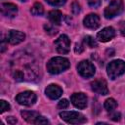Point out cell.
Masks as SVG:
<instances>
[{
    "label": "cell",
    "mask_w": 125,
    "mask_h": 125,
    "mask_svg": "<svg viewBox=\"0 0 125 125\" xmlns=\"http://www.w3.org/2000/svg\"><path fill=\"white\" fill-rule=\"evenodd\" d=\"M70 102L75 107L79 109H83L87 106V97L82 92L72 94L70 97Z\"/></svg>",
    "instance_id": "obj_9"
},
{
    "label": "cell",
    "mask_w": 125,
    "mask_h": 125,
    "mask_svg": "<svg viewBox=\"0 0 125 125\" xmlns=\"http://www.w3.org/2000/svg\"><path fill=\"white\" fill-rule=\"evenodd\" d=\"M83 23L87 28L96 29L100 26V17L96 14H89L84 18Z\"/></svg>",
    "instance_id": "obj_13"
},
{
    "label": "cell",
    "mask_w": 125,
    "mask_h": 125,
    "mask_svg": "<svg viewBox=\"0 0 125 125\" xmlns=\"http://www.w3.org/2000/svg\"><path fill=\"white\" fill-rule=\"evenodd\" d=\"M25 38V34L19 30H10L7 35V41L12 45H17L22 42Z\"/></svg>",
    "instance_id": "obj_11"
},
{
    "label": "cell",
    "mask_w": 125,
    "mask_h": 125,
    "mask_svg": "<svg viewBox=\"0 0 125 125\" xmlns=\"http://www.w3.org/2000/svg\"><path fill=\"white\" fill-rule=\"evenodd\" d=\"M55 46H56L58 53L65 55L70 50V40L67 37V35L62 34L58 39L55 40Z\"/></svg>",
    "instance_id": "obj_8"
},
{
    "label": "cell",
    "mask_w": 125,
    "mask_h": 125,
    "mask_svg": "<svg viewBox=\"0 0 125 125\" xmlns=\"http://www.w3.org/2000/svg\"><path fill=\"white\" fill-rule=\"evenodd\" d=\"M119 31H120V33L123 36H125V21L120 22V24H119Z\"/></svg>",
    "instance_id": "obj_29"
},
{
    "label": "cell",
    "mask_w": 125,
    "mask_h": 125,
    "mask_svg": "<svg viewBox=\"0 0 125 125\" xmlns=\"http://www.w3.org/2000/svg\"><path fill=\"white\" fill-rule=\"evenodd\" d=\"M1 13L7 18H15L18 14V7L13 3L1 4Z\"/></svg>",
    "instance_id": "obj_14"
},
{
    "label": "cell",
    "mask_w": 125,
    "mask_h": 125,
    "mask_svg": "<svg viewBox=\"0 0 125 125\" xmlns=\"http://www.w3.org/2000/svg\"><path fill=\"white\" fill-rule=\"evenodd\" d=\"M120 112H117V111H111V113L109 114V118L113 121H118L120 119Z\"/></svg>",
    "instance_id": "obj_24"
},
{
    "label": "cell",
    "mask_w": 125,
    "mask_h": 125,
    "mask_svg": "<svg viewBox=\"0 0 125 125\" xmlns=\"http://www.w3.org/2000/svg\"><path fill=\"white\" fill-rule=\"evenodd\" d=\"M74 51H75V53H78V54L82 53V52L84 51V47H83V45H82L81 43H76Z\"/></svg>",
    "instance_id": "obj_28"
},
{
    "label": "cell",
    "mask_w": 125,
    "mask_h": 125,
    "mask_svg": "<svg viewBox=\"0 0 125 125\" xmlns=\"http://www.w3.org/2000/svg\"><path fill=\"white\" fill-rule=\"evenodd\" d=\"M45 93H46V96L51 100H57L62 96V89L56 84H50L49 86H47Z\"/></svg>",
    "instance_id": "obj_15"
},
{
    "label": "cell",
    "mask_w": 125,
    "mask_h": 125,
    "mask_svg": "<svg viewBox=\"0 0 125 125\" xmlns=\"http://www.w3.org/2000/svg\"><path fill=\"white\" fill-rule=\"evenodd\" d=\"M68 105H69V102H68L66 99L61 100V101L59 102V104H58V107L61 108V109H64V108L68 107Z\"/></svg>",
    "instance_id": "obj_23"
},
{
    "label": "cell",
    "mask_w": 125,
    "mask_h": 125,
    "mask_svg": "<svg viewBox=\"0 0 125 125\" xmlns=\"http://www.w3.org/2000/svg\"><path fill=\"white\" fill-rule=\"evenodd\" d=\"M88 5L92 8H97L101 5V0H87Z\"/></svg>",
    "instance_id": "obj_26"
},
{
    "label": "cell",
    "mask_w": 125,
    "mask_h": 125,
    "mask_svg": "<svg viewBox=\"0 0 125 125\" xmlns=\"http://www.w3.org/2000/svg\"><path fill=\"white\" fill-rule=\"evenodd\" d=\"M83 41H84V43L86 44V46H88L89 48H95V47L98 46L97 41H96L92 36H89V35L85 36L84 39H83Z\"/></svg>",
    "instance_id": "obj_19"
},
{
    "label": "cell",
    "mask_w": 125,
    "mask_h": 125,
    "mask_svg": "<svg viewBox=\"0 0 125 125\" xmlns=\"http://www.w3.org/2000/svg\"><path fill=\"white\" fill-rule=\"evenodd\" d=\"M44 27H45V29H46V32H48V33L51 34V35L57 34V32H58V30H57L54 26H52V25H45Z\"/></svg>",
    "instance_id": "obj_25"
},
{
    "label": "cell",
    "mask_w": 125,
    "mask_h": 125,
    "mask_svg": "<svg viewBox=\"0 0 125 125\" xmlns=\"http://www.w3.org/2000/svg\"><path fill=\"white\" fill-rule=\"evenodd\" d=\"M124 10V3L122 0H112L104 10V17L106 19H112L119 16Z\"/></svg>",
    "instance_id": "obj_3"
},
{
    "label": "cell",
    "mask_w": 125,
    "mask_h": 125,
    "mask_svg": "<svg viewBox=\"0 0 125 125\" xmlns=\"http://www.w3.org/2000/svg\"><path fill=\"white\" fill-rule=\"evenodd\" d=\"M107 75L111 79H115L125 73V62L122 60H114L107 64Z\"/></svg>",
    "instance_id": "obj_2"
},
{
    "label": "cell",
    "mask_w": 125,
    "mask_h": 125,
    "mask_svg": "<svg viewBox=\"0 0 125 125\" xmlns=\"http://www.w3.org/2000/svg\"><path fill=\"white\" fill-rule=\"evenodd\" d=\"M36 94L32 91H24L21 92L20 94H18V96L16 97V101L21 104V105H25V106H30L32 104H35L36 102Z\"/></svg>",
    "instance_id": "obj_6"
},
{
    "label": "cell",
    "mask_w": 125,
    "mask_h": 125,
    "mask_svg": "<svg viewBox=\"0 0 125 125\" xmlns=\"http://www.w3.org/2000/svg\"><path fill=\"white\" fill-rule=\"evenodd\" d=\"M48 19L49 21L52 22V24H56V25H59L61 24L62 22V15L60 11L58 10H53V11H50L48 13Z\"/></svg>",
    "instance_id": "obj_16"
},
{
    "label": "cell",
    "mask_w": 125,
    "mask_h": 125,
    "mask_svg": "<svg viewBox=\"0 0 125 125\" xmlns=\"http://www.w3.org/2000/svg\"><path fill=\"white\" fill-rule=\"evenodd\" d=\"M20 1H22V2H24V1H27V0H20Z\"/></svg>",
    "instance_id": "obj_31"
},
{
    "label": "cell",
    "mask_w": 125,
    "mask_h": 125,
    "mask_svg": "<svg viewBox=\"0 0 125 125\" xmlns=\"http://www.w3.org/2000/svg\"><path fill=\"white\" fill-rule=\"evenodd\" d=\"M30 12L32 15L34 16H41L43 13H44V8H43V5L39 2H36L34 3V5L31 7L30 9Z\"/></svg>",
    "instance_id": "obj_17"
},
{
    "label": "cell",
    "mask_w": 125,
    "mask_h": 125,
    "mask_svg": "<svg viewBox=\"0 0 125 125\" xmlns=\"http://www.w3.org/2000/svg\"><path fill=\"white\" fill-rule=\"evenodd\" d=\"M60 117L70 124H82L87 121L86 117L77 111H62L60 113Z\"/></svg>",
    "instance_id": "obj_4"
},
{
    "label": "cell",
    "mask_w": 125,
    "mask_h": 125,
    "mask_svg": "<svg viewBox=\"0 0 125 125\" xmlns=\"http://www.w3.org/2000/svg\"><path fill=\"white\" fill-rule=\"evenodd\" d=\"M21 116L24 118L25 121H27L28 123L31 124H48L49 121L42 116L41 114H39L36 111H30V110H22L21 111Z\"/></svg>",
    "instance_id": "obj_5"
},
{
    "label": "cell",
    "mask_w": 125,
    "mask_h": 125,
    "mask_svg": "<svg viewBox=\"0 0 125 125\" xmlns=\"http://www.w3.org/2000/svg\"><path fill=\"white\" fill-rule=\"evenodd\" d=\"M10 108H11V106L6 101H4V100L0 101V111H1V113H3L4 111L10 110Z\"/></svg>",
    "instance_id": "obj_22"
},
{
    "label": "cell",
    "mask_w": 125,
    "mask_h": 125,
    "mask_svg": "<svg viewBox=\"0 0 125 125\" xmlns=\"http://www.w3.org/2000/svg\"><path fill=\"white\" fill-rule=\"evenodd\" d=\"M7 122L10 123V124H16L17 123V119L15 117H13V116H9L7 118Z\"/></svg>",
    "instance_id": "obj_30"
},
{
    "label": "cell",
    "mask_w": 125,
    "mask_h": 125,
    "mask_svg": "<svg viewBox=\"0 0 125 125\" xmlns=\"http://www.w3.org/2000/svg\"><path fill=\"white\" fill-rule=\"evenodd\" d=\"M47 3H49L50 5L52 6H55V7H60V6H62L65 4L66 0H46Z\"/></svg>",
    "instance_id": "obj_20"
},
{
    "label": "cell",
    "mask_w": 125,
    "mask_h": 125,
    "mask_svg": "<svg viewBox=\"0 0 125 125\" xmlns=\"http://www.w3.org/2000/svg\"><path fill=\"white\" fill-rule=\"evenodd\" d=\"M78 73L84 78H90L94 76L96 72V68L94 64L89 61H81L77 65Z\"/></svg>",
    "instance_id": "obj_7"
},
{
    "label": "cell",
    "mask_w": 125,
    "mask_h": 125,
    "mask_svg": "<svg viewBox=\"0 0 125 125\" xmlns=\"http://www.w3.org/2000/svg\"><path fill=\"white\" fill-rule=\"evenodd\" d=\"M115 36V30L113 27L111 26H107L103 28L98 34H97V38L101 41V42H107L110 41L113 37Z\"/></svg>",
    "instance_id": "obj_12"
},
{
    "label": "cell",
    "mask_w": 125,
    "mask_h": 125,
    "mask_svg": "<svg viewBox=\"0 0 125 125\" xmlns=\"http://www.w3.org/2000/svg\"><path fill=\"white\" fill-rule=\"evenodd\" d=\"M104 108H105L107 111L111 112V111H113V110L117 107V103H116V101H115L114 99L109 98V99H107V100L104 102Z\"/></svg>",
    "instance_id": "obj_18"
},
{
    "label": "cell",
    "mask_w": 125,
    "mask_h": 125,
    "mask_svg": "<svg viewBox=\"0 0 125 125\" xmlns=\"http://www.w3.org/2000/svg\"><path fill=\"white\" fill-rule=\"evenodd\" d=\"M91 89L101 95H107L108 94V88H107V84L105 82V80L100 78V79H96L93 82H91Z\"/></svg>",
    "instance_id": "obj_10"
},
{
    "label": "cell",
    "mask_w": 125,
    "mask_h": 125,
    "mask_svg": "<svg viewBox=\"0 0 125 125\" xmlns=\"http://www.w3.org/2000/svg\"><path fill=\"white\" fill-rule=\"evenodd\" d=\"M70 66L69 61L66 58L62 57H55L49 60L47 62V70L51 74H59L64 70H66Z\"/></svg>",
    "instance_id": "obj_1"
},
{
    "label": "cell",
    "mask_w": 125,
    "mask_h": 125,
    "mask_svg": "<svg viewBox=\"0 0 125 125\" xmlns=\"http://www.w3.org/2000/svg\"><path fill=\"white\" fill-rule=\"evenodd\" d=\"M13 76L17 81H22L24 79V74L21 70H15L13 73Z\"/></svg>",
    "instance_id": "obj_21"
},
{
    "label": "cell",
    "mask_w": 125,
    "mask_h": 125,
    "mask_svg": "<svg viewBox=\"0 0 125 125\" xmlns=\"http://www.w3.org/2000/svg\"><path fill=\"white\" fill-rule=\"evenodd\" d=\"M71 7H72V8H71V10H72L73 14H78V13L80 12V5L78 4V2L74 1V2L72 3Z\"/></svg>",
    "instance_id": "obj_27"
}]
</instances>
